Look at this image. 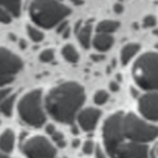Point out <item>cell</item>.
<instances>
[{
  "mask_svg": "<svg viewBox=\"0 0 158 158\" xmlns=\"http://www.w3.org/2000/svg\"><path fill=\"white\" fill-rule=\"evenodd\" d=\"M156 137H158V127L131 112H115L102 125V141L109 156H112L115 149L123 142L148 143Z\"/></svg>",
  "mask_w": 158,
  "mask_h": 158,
  "instance_id": "cell-1",
  "label": "cell"
},
{
  "mask_svg": "<svg viewBox=\"0 0 158 158\" xmlns=\"http://www.w3.org/2000/svg\"><path fill=\"white\" fill-rule=\"evenodd\" d=\"M84 100L85 91L80 84L64 81L48 91L44 99V107L56 121L72 123Z\"/></svg>",
  "mask_w": 158,
  "mask_h": 158,
  "instance_id": "cell-2",
  "label": "cell"
},
{
  "mask_svg": "<svg viewBox=\"0 0 158 158\" xmlns=\"http://www.w3.org/2000/svg\"><path fill=\"white\" fill-rule=\"evenodd\" d=\"M28 12L36 25L51 28L63 21L70 14V9L60 4L59 0H32Z\"/></svg>",
  "mask_w": 158,
  "mask_h": 158,
  "instance_id": "cell-3",
  "label": "cell"
},
{
  "mask_svg": "<svg viewBox=\"0 0 158 158\" xmlns=\"http://www.w3.org/2000/svg\"><path fill=\"white\" fill-rule=\"evenodd\" d=\"M135 81L144 90L158 91V53H143L132 68Z\"/></svg>",
  "mask_w": 158,
  "mask_h": 158,
  "instance_id": "cell-4",
  "label": "cell"
},
{
  "mask_svg": "<svg viewBox=\"0 0 158 158\" xmlns=\"http://www.w3.org/2000/svg\"><path fill=\"white\" fill-rule=\"evenodd\" d=\"M20 118L32 127H41L46 122L42 91L40 89L26 93L17 105Z\"/></svg>",
  "mask_w": 158,
  "mask_h": 158,
  "instance_id": "cell-5",
  "label": "cell"
},
{
  "mask_svg": "<svg viewBox=\"0 0 158 158\" xmlns=\"http://www.w3.org/2000/svg\"><path fill=\"white\" fill-rule=\"evenodd\" d=\"M22 69L21 58L10 49L0 47V86L10 84Z\"/></svg>",
  "mask_w": 158,
  "mask_h": 158,
  "instance_id": "cell-6",
  "label": "cell"
},
{
  "mask_svg": "<svg viewBox=\"0 0 158 158\" xmlns=\"http://www.w3.org/2000/svg\"><path fill=\"white\" fill-rule=\"evenodd\" d=\"M21 149L27 157H54L57 153L54 146L43 136H35L26 139Z\"/></svg>",
  "mask_w": 158,
  "mask_h": 158,
  "instance_id": "cell-7",
  "label": "cell"
},
{
  "mask_svg": "<svg viewBox=\"0 0 158 158\" xmlns=\"http://www.w3.org/2000/svg\"><path fill=\"white\" fill-rule=\"evenodd\" d=\"M139 112L151 121H158V91H148L138 99Z\"/></svg>",
  "mask_w": 158,
  "mask_h": 158,
  "instance_id": "cell-8",
  "label": "cell"
},
{
  "mask_svg": "<svg viewBox=\"0 0 158 158\" xmlns=\"http://www.w3.org/2000/svg\"><path fill=\"white\" fill-rule=\"evenodd\" d=\"M148 147L147 143L141 142H123L114 152L112 157H147Z\"/></svg>",
  "mask_w": 158,
  "mask_h": 158,
  "instance_id": "cell-9",
  "label": "cell"
},
{
  "mask_svg": "<svg viewBox=\"0 0 158 158\" xmlns=\"http://www.w3.org/2000/svg\"><path fill=\"white\" fill-rule=\"evenodd\" d=\"M100 116H101L100 110L94 109V107H88V109L81 110L77 117H78V123H79L80 128L83 131L89 132L95 128Z\"/></svg>",
  "mask_w": 158,
  "mask_h": 158,
  "instance_id": "cell-10",
  "label": "cell"
},
{
  "mask_svg": "<svg viewBox=\"0 0 158 158\" xmlns=\"http://www.w3.org/2000/svg\"><path fill=\"white\" fill-rule=\"evenodd\" d=\"M91 23L86 22L83 23V21H78L75 25V33L78 37V41L84 48H89L90 41H91Z\"/></svg>",
  "mask_w": 158,
  "mask_h": 158,
  "instance_id": "cell-11",
  "label": "cell"
},
{
  "mask_svg": "<svg viewBox=\"0 0 158 158\" xmlns=\"http://www.w3.org/2000/svg\"><path fill=\"white\" fill-rule=\"evenodd\" d=\"M93 44L100 52L107 51L114 44V37L106 32H98L93 38Z\"/></svg>",
  "mask_w": 158,
  "mask_h": 158,
  "instance_id": "cell-12",
  "label": "cell"
},
{
  "mask_svg": "<svg viewBox=\"0 0 158 158\" xmlns=\"http://www.w3.org/2000/svg\"><path fill=\"white\" fill-rule=\"evenodd\" d=\"M14 144H15V133L10 128H7L0 135V149L9 154L12 151Z\"/></svg>",
  "mask_w": 158,
  "mask_h": 158,
  "instance_id": "cell-13",
  "label": "cell"
},
{
  "mask_svg": "<svg viewBox=\"0 0 158 158\" xmlns=\"http://www.w3.org/2000/svg\"><path fill=\"white\" fill-rule=\"evenodd\" d=\"M138 51H139V44H137V43H128V44H126L122 48V51H121V63L123 65H126L136 56V53Z\"/></svg>",
  "mask_w": 158,
  "mask_h": 158,
  "instance_id": "cell-14",
  "label": "cell"
},
{
  "mask_svg": "<svg viewBox=\"0 0 158 158\" xmlns=\"http://www.w3.org/2000/svg\"><path fill=\"white\" fill-rule=\"evenodd\" d=\"M16 95L15 94H7L0 102V112H2L5 116H11L12 110H14V104H15Z\"/></svg>",
  "mask_w": 158,
  "mask_h": 158,
  "instance_id": "cell-15",
  "label": "cell"
},
{
  "mask_svg": "<svg viewBox=\"0 0 158 158\" xmlns=\"http://www.w3.org/2000/svg\"><path fill=\"white\" fill-rule=\"evenodd\" d=\"M21 1L22 0H0V5H2L11 16H19L21 12Z\"/></svg>",
  "mask_w": 158,
  "mask_h": 158,
  "instance_id": "cell-16",
  "label": "cell"
},
{
  "mask_svg": "<svg viewBox=\"0 0 158 158\" xmlns=\"http://www.w3.org/2000/svg\"><path fill=\"white\" fill-rule=\"evenodd\" d=\"M120 23L117 21L114 20H102L101 22L98 23L96 26V31L98 32H106V33H111L114 31H116L118 28Z\"/></svg>",
  "mask_w": 158,
  "mask_h": 158,
  "instance_id": "cell-17",
  "label": "cell"
},
{
  "mask_svg": "<svg viewBox=\"0 0 158 158\" xmlns=\"http://www.w3.org/2000/svg\"><path fill=\"white\" fill-rule=\"evenodd\" d=\"M62 56L64 57L65 60H68L70 63H77L79 59V54H78L77 49L74 48V46H72V44H65L62 48Z\"/></svg>",
  "mask_w": 158,
  "mask_h": 158,
  "instance_id": "cell-18",
  "label": "cell"
},
{
  "mask_svg": "<svg viewBox=\"0 0 158 158\" xmlns=\"http://www.w3.org/2000/svg\"><path fill=\"white\" fill-rule=\"evenodd\" d=\"M27 33L30 36V38L33 41V42H41L44 37V35L36 27L33 26H27Z\"/></svg>",
  "mask_w": 158,
  "mask_h": 158,
  "instance_id": "cell-19",
  "label": "cell"
},
{
  "mask_svg": "<svg viewBox=\"0 0 158 158\" xmlns=\"http://www.w3.org/2000/svg\"><path fill=\"white\" fill-rule=\"evenodd\" d=\"M109 100V94L105 90H98L94 95V101L96 105H104Z\"/></svg>",
  "mask_w": 158,
  "mask_h": 158,
  "instance_id": "cell-20",
  "label": "cell"
},
{
  "mask_svg": "<svg viewBox=\"0 0 158 158\" xmlns=\"http://www.w3.org/2000/svg\"><path fill=\"white\" fill-rule=\"evenodd\" d=\"M54 58V52L53 49H44L41 52L40 54V60L43 62V63H48V62H52Z\"/></svg>",
  "mask_w": 158,
  "mask_h": 158,
  "instance_id": "cell-21",
  "label": "cell"
},
{
  "mask_svg": "<svg viewBox=\"0 0 158 158\" xmlns=\"http://www.w3.org/2000/svg\"><path fill=\"white\" fill-rule=\"evenodd\" d=\"M52 139L53 142L58 146V147H64L65 146V141H64V136L62 132H58V131H54V133H52Z\"/></svg>",
  "mask_w": 158,
  "mask_h": 158,
  "instance_id": "cell-22",
  "label": "cell"
},
{
  "mask_svg": "<svg viewBox=\"0 0 158 158\" xmlns=\"http://www.w3.org/2000/svg\"><path fill=\"white\" fill-rule=\"evenodd\" d=\"M11 14L2 6L0 5V22L1 23H10L11 22Z\"/></svg>",
  "mask_w": 158,
  "mask_h": 158,
  "instance_id": "cell-23",
  "label": "cell"
},
{
  "mask_svg": "<svg viewBox=\"0 0 158 158\" xmlns=\"http://www.w3.org/2000/svg\"><path fill=\"white\" fill-rule=\"evenodd\" d=\"M94 149H95V146H94V142L93 141L88 139V141L84 142V144H83V152L85 154H90Z\"/></svg>",
  "mask_w": 158,
  "mask_h": 158,
  "instance_id": "cell-24",
  "label": "cell"
},
{
  "mask_svg": "<svg viewBox=\"0 0 158 158\" xmlns=\"http://www.w3.org/2000/svg\"><path fill=\"white\" fill-rule=\"evenodd\" d=\"M156 17L154 16H152V15H148V16H146L144 19H143V26L146 27V28H148V27H153L154 25H156Z\"/></svg>",
  "mask_w": 158,
  "mask_h": 158,
  "instance_id": "cell-25",
  "label": "cell"
},
{
  "mask_svg": "<svg viewBox=\"0 0 158 158\" xmlns=\"http://www.w3.org/2000/svg\"><path fill=\"white\" fill-rule=\"evenodd\" d=\"M68 27V22L67 21H60L59 23H58V27H57V32L58 33H62L65 28Z\"/></svg>",
  "mask_w": 158,
  "mask_h": 158,
  "instance_id": "cell-26",
  "label": "cell"
},
{
  "mask_svg": "<svg viewBox=\"0 0 158 158\" xmlns=\"http://www.w3.org/2000/svg\"><path fill=\"white\" fill-rule=\"evenodd\" d=\"M109 88H110V90H112V91H118V89H120L118 83H116V81H111V83L109 84Z\"/></svg>",
  "mask_w": 158,
  "mask_h": 158,
  "instance_id": "cell-27",
  "label": "cell"
},
{
  "mask_svg": "<svg viewBox=\"0 0 158 158\" xmlns=\"http://www.w3.org/2000/svg\"><path fill=\"white\" fill-rule=\"evenodd\" d=\"M10 93H11L10 89H0V102H1V100H2L7 94H10Z\"/></svg>",
  "mask_w": 158,
  "mask_h": 158,
  "instance_id": "cell-28",
  "label": "cell"
},
{
  "mask_svg": "<svg viewBox=\"0 0 158 158\" xmlns=\"http://www.w3.org/2000/svg\"><path fill=\"white\" fill-rule=\"evenodd\" d=\"M114 11L117 12V14H121V12L123 11V6H122V4H115V5H114Z\"/></svg>",
  "mask_w": 158,
  "mask_h": 158,
  "instance_id": "cell-29",
  "label": "cell"
},
{
  "mask_svg": "<svg viewBox=\"0 0 158 158\" xmlns=\"http://www.w3.org/2000/svg\"><path fill=\"white\" fill-rule=\"evenodd\" d=\"M91 59L94 62H101L104 59V56L102 54H91Z\"/></svg>",
  "mask_w": 158,
  "mask_h": 158,
  "instance_id": "cell-30",
  "label": "cell"
},
{
  "mask_svg": "<svg viewBox=\"0 0 158 158\" xmlns=\"http://www.w3.org/2000/svg\"><path fill=\"white\" fill-rule=\"evenodd\" d=\"M54 131H56V128H54L53 125H47V126H46V132H47L48 135L52 136V133H54Z\"/></svg>",
  "mask_w": 158,
  "mask_h": 158,
  "instance_id": "cell-31",
  "label": "cell"
},
{
  "mask_svg": "<svg viewBox=\"0 0 158 158\" xmlns=\"http://www.w3.org/2000/svg\"><path fill=\"white\" fill-rule=\"evenodd\" d=\"M60 35L63 36V38H67V37H69V35H70V30H69V26H68V27H67V28H65V30H64V31H63Z\"/></svg>",
  "mask_w": 158,
  "mask_h": 158,
  "instance_id": "cell-32",
  "label": "cell"
},
{
  "mask_svg": "<svg viewBox=\"0 0 158 158\" xmlns=\"http://www.w3.org/2000/svg\"><path fill=\"white\" fill-rule=\"evenodd\" d=\"M95 149H96V156H98V157H104V156H105V154L101 152V148H100V147H96Z\"/></svg>",
  "mask_w": 158,
  "mask_h": 158,
  "instance_id": "cell-33",
  "label": "cell"
},
{
  "mask_svg": "<svg viewBox=\"0 0 158 158\" xmlns=\"http://www.w3.org/2000/svg\"><path fill=\"white\" fill-rule=\"evenodd\" d=\"M72 132H73L74 135L79 133V130H78V127H77V126H72Z\"/></svg>",
  "mask_w": 158,
  "mask_h": 158,
  "instance_id": "cell-34",
  "label": "cell"
},
{
  "mask_svg": "<svg viewBox=\"0 0 158 158\" xmlns=\"http://www.w3.org/2000/svg\"><path fill=\"white\" fill-rule=\"evenodd\" d=\"M74 5H81L83 4V0H70Z\"/></svg>",
  "mask_w": 158,
  "mask_h": 158,
  "instance_id": "cell-35",
  "label": "cell"
},
{
  "mask_svg": "<svg viewBox=\"0 0 158 158\" xmlns=\"http://www.w3.org/2000/svg\"><path fill=\"white\" fill-rule=\"evenodd\" d=\"M20 47L21 48H26V42L23 40H20Z\"/></svg>",
  "mask_w": 158,
  "mask_h": 158,
  "instance_id": "cell-36",
  "label": "cell"
},
{
  "mask_svg": "<svg viewBox=\"0 0 158 158\" xmlns=\"http://www.w3.org/2000/svg\"><path fill=\"white\" fill-rule=\"evenodd\" d=\"M73 146H74V147L79 146V139H74V141H73Z\"/></svg>",
  "mask_w": 158,
  "mask_h": 158,
  "instance_id": "cell-37",
  "label": "cell"
},
{
  "mask_svg": "<svg viewBox=\"0 0 158 158\" xmlns=\"http://www.w3.org/2000/svg\"><path fill=\"white\" fill-rule=\"evenodd\" d=\"M152 156H158V146L156 147V149H154V152H152Z\"/></svg>",
  "mask_w": 158,
  "mask_h": 158,
  "instance_id": "cell-38",
  "label": "cell"
},
{
  "mask_svg": "<svg viewBox=\"0 0 158 158\" xmlns=\"http://www.w3.org/2000/svg\"><path fill=\"white\" fill-rule=\"evenodd\" d=\"M6 156H7V153H5L4 151L0 149V157H6Z\"/></svg>",
  "mask_w": 158,
  "mask_h": 158,
  "instance_id": "cell-39",
  "label": "cell"
},
{
  "mask_svg": "<svg viewBox=\"0 0 158 158\" xmlns=\"http://www.w3.org/2000/svg\"><path fill=\"white\" fill-rule=\"evenodd\" d=\"M153 33H154V35H158V30H154V31H153Z\"/></svg>",
  "mask_w": 158,
  "mask_h": 158,
  "instance_id": "cell-40",
  "label": "cell"
},
{
  "mask_svg": "<svg viewBox=\"0 0 158 158\" xmlns=\"http://www.w3.org/2000/svg\"><path fill=\"white\" fill-rule=\"evenodd\" d=\"M59 1H62V0H59Z\"/></svg>",
  "mask_w": 158,
  "mask_h": 158,
  "instance_id": "cell-41",
  "label": "cell"
}]
</instances>
